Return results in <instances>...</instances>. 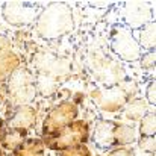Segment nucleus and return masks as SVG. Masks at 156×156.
<instances>
[{
	"mask_svg": "<svg viewBox=\"0 0 156 156\" xmlns=\"http://www.w3.org/2000/svg\"><path fill=\"white\" fill-rule=\"evenodd\" d=\"M35 29L44 40H58L73 29V14L65 3H50L38 15Z\"/></svg>",
	"mask_w": 156,
	"mask_h": 156,
	"instance_id": "1",
	"label": "nucleus"
},
{
	"mask_svg": "<svg viewBox=\"0 0 156 156\" xmlns=\"http://www.w3.org/2000/svg\"><path fill=\"white\" fill-rule=\"evenodd\" d=\"M90 133H91V127H90L88 121H85V120H74L73 123H70L68 126L61 129L55 136L43 140V143L50 150L62 152V150H67V149L85 144L90 140Z\"/></svg>",
	"mask_w": 156,
	"mask_h": 156,
	"instance_id": "2",
	"label": "nucleus"
},
{
	"mask_svg": "<svg viewBox=\"0 0 156 156\" xmlns=\"http://www.w3.org/2000/svg\"><path fill=\"white\" fill-rule=\"evenodd\" d=\"M6 93L11 106L17 108L21 105H29L37 93V85L32 73L27 68H17L8 79Z\"/></svg>",
	"mask_w": 156,
	"mask_h": 156,
	"instance_id": "3",
	"label": "nucleus"
},
{
	"mask_svg": "<svg viewBox=\"0 0 156 156\" xmlns=\"http://www.w3.org/2000/svg\"><path fill=\"white\" fill-rule=\"evenodd\" d=\"M77 115H79V108L71 100H64L53 106L43 121V138L47 140L55 136L61 129L77 120Z\"/></svg>",
	"mask_w": 156,
	"mask_h": 156,
	"instance_id": "4",
	"label": "nucleus"
},
{
	"mask_svg": "<svg viewBox=\"0 0 156 156\" xmlns=\"http://www.w3.org/2000/svg\"><path fill=\"white\" fill-rule=\"evenodd\" d=\"M111 50L126 62H135L141 58V47L135 40L133 32L123 24H117L111 30Z\"/></svg>",
	"mask_w": 156,
	"mask_h": 156,
	"instance_id": "5",
	"label": "nucleus"
},
{
	"mask_svg": "<svg viewBox=\"0 0 156 156\" xmlns=\"http://www.w3.org/2000/svg\"><path fill=\"white\" fill-rule=\"evenodd\" d=\"M132 96V91L123 87H114V88H96L91 93V99L96 106L108 115H115L129 102Z\"/></svg>",
	"mask_w": 156,
	"mask_h": 156,
	"instance_id": "6",
	"label": "nucleus"
},
{
	"mask_svg": "<svg viewBox=\"0 0 156 156\" xmlns=\"http://www.w3.org/2000/svg\"><path fill=\"white\" fill-rule=\"evenodd\" d=\"M3 17L12 26L29 24L37 18V8L27 3L20 2H8L3 5Z\"/></svg>",
	"mask_w": 156,
	"mask_h": 156,
	"instance_id": "7",
	"label": "nucleus"
},
{
	"mask_svg": "<svg viewBox=\"0 0 156 156\" xmlns=\"http://www.w3.org/2000/svg\"><path fill=\"white\" fill-rule=\"evenodd\" d=\"M114 124L111 120H99L93 130V143L100 150H111L115 147L114 141Z\"/></svg>",
	"mask_w": 156,
	"mask_h": 156,
	"instance_id": "8",
	"label": "nucleus"
},
{
	"mask_svg": "<svg viewBox=\"0 0 156 156\" xmlns=\"http://www.w3.org/2000/svg\"><path fill=\"white\" fill-rule=\"evenodd\" d=\"M126 23L129 29H138L147 23H150V8L141 2H130L126 5Z\"/></svg>",
	"mask_w": 156,
	"mask_h": 156,
	"instance_id": "9",
	"label": "nucleus"
},
{
	"mask_svg": "<svg viewBox=\"0 0 156 156\" xmlns=\"http://www.w3.org/2000/svg\"><path fill=\"white\" fill-rule=\"evenodd\" d=\"M37 120V111L30 105H21L14 108L12 115L8 118V127H20V129H29L35 124Z\"/></svg>",
	"mask_w": 156,
	"mask_h": 156,
	"instance_id": "10",
	"label": "nucleus"
},
{
	"mask_svg": "<svg viewBox=\"0 0 156 156\" xmlns=\"http://www.w3.org/2000/svg\"><path fill=\"white\" fill-rule=\"evenodd\" d=\"M27 140V130L26 129H20V127H6L0 147L5 149L6 152H12L14 149H17L18 146H21L24 141Z\"/></svg>",
	"mask_w": 156,
	"mask_h": 156,
	"instance_id": "11",
	"label": "nucleus"
},
{
	"mask_svg": "<svg viewBox=\"0 0 156 156\" xmlns=\"http://www.w3.org/2000/svg\"><path fill=\"white\" fill-rule=\"evenodd\" d=\"M46 144L43 140L38 138H27L21 146L9 152L8 156H44L46 153Z\"/></svg>",
	"mask_w": 156,
	"mask_h": 156,
	"instance_id": "12",
	"label": "nucleus"
},
{
	"mask_svg": "<svg viewBox=\"0 0 156 156\" xmlns=\"http://www.w3.org/2000/svg\"><path fill=\"white\" fill-rule=\"evenodd\" d=\"M136 140L135 127L130 124H124L121 121H115L114 124V141L115 147H127Z\"/></svg>",
	"mask_w": 156,
	"mask_h": 156,
	"instance_id": "13",
	"label": "nucleus"
},
{
	"mask_svg": "<svg viewBox=\"0 0 156 156\" xmlns=\"http://www.w3.org/2000/svg\"><path fill=\"white\" fill-rule=\"evenodd\" d=\"M20 56L14 52H9L0 56V83L8 82V79L12 76V73L20 68Z\"/></svg>",
	"mask_w": 156,
	"mask_h": 156,
	"instance_id": "14",
	"label": "nucleus"
},
{
	"mask_svg": "<svg viewBox=\"0 0 156 156\" xmlns=\"http://www.w3.org/2000/svg\"><path fill=\"white\" fill-rule=\"evenodd\" d=\"M135 40L138 41L141 49H144L146 52H153L155 50V21H150L144 24L141 29H138Z\"/></svg>",
	"mask_w": 156,
	"mask_h": 156,
	"instance_id": "15",
	"label": "nucleus"
},
{
	"mask_svg": "<svg viewBox=\"0 0 156 156\" xmlns=\"http://www.w3.org/2000/svg\"><path fill=\"white\" fill-rule=\"evenodd\" d=\"M146 114H147V103L143 99L129 100L123 108V115L130 121H140Z\"/></svg>",
	"mask_w": 156,
	"mask_h": 156,
	"instance_id": "16",
	"label": "nucleus"
},
{
	"mask_svg": "<svg viewBox=\"0 0 156 156\" xmlns=\"http://www.w3.org/2000/svg\"><path fill=\"white\" fill-rule=\"evenodd\" d=\"M155 123H156L155 111H153V112H147V114L140 120V136H141V138L155 136V132H156Z\"/></svg>",
	"mask_w": 156,
	"mask_h": 156,
	"instance_id": "17",
	"label": "nucleus"
},
{
	"mask_svg": "<svg viewBox=\"0 0 156 156\" xmlns=\"http://www.w3.org/2000/svg\"><path fill=\"white\" fill-rule=\"evenodd\" d=\"M58 156H93V153L85 144H80V146H76V147L59 152Z\"/></svg>",
	"mask_w": 156,
	"mask_h": 156,
	"instance_id": "18",
	"label": "nucleus"
},
{
	"mask_svg": "<svg viewBox=\"0 0 156 156\" xmlns=\"http://www.w3.org/2000/svg\"><path fill=\"white\" fill-rule=\"evenodd\" d=\"M140 149H143L144 152H149L150 155L155 153V136L141 138L140 140Z\"/></svg>",
	"mask_w": 156,
	"mask_h": 156,
	"instance_id": "19",
	"label": "nucleus"
},
{
	"mask_svg": "<svg viewBox=\"0 0 156 156\" xmlns=\"http://www.w3.org/2000/svg\"><path fill=\"white\" fill-rule=\"evenodd\" d=\"M140 61H141V67L153 68L155 67V50L153 52H146L144 55H141Z\"/></svg>",
	"mask_w": 156,
	"mask_h": 156,
	"instance_id": "20",
	"label": "nucleus"
},
{
	"mask_svg": "<svg viewBox=\"0 0 156 156\" xmlns=\"http://www.w3.org/2000/svg\"><path fill=\"white\" fill-rule=\"evenodd\" d=\"M106 156H136V155L129 147H114V149L109 150V153Z\"/></svg>",
	"mask_w": 156,
	"mask_h": 156,
	"instance_id": "21",
	"label": "nucleus"
},
{
	"mask_svg": "<svg viewBox=\"0 0 156 156\" xmlns=\"http://www.w3.org/2000/svg\"><path fill=\"white\" fill-rule=\"evenodd\" d=\"M155 88H156V82H155V79H153L152 82H149V85H147V88H146V102L153 105V106H155V102H156Z\"/></svg>",
	"mask_w": 156,
	"mask_h": 156,
	"instance_id": "22",
	"label": "nucleus"
},
{
	"mask_svg": "<svg viewBox=\"0 0 156 156\" xmlns=\"http://www.w3.org/2000/svg\"><path fill=\"white\" fill-rule=\"evenodd\" d=\"M11 52V41L6 37H0V56Z\"/></svg>",
	"mask_w": 156,
	"mask_h": 156,
	"instance_id": "23",
	"label": "nucleus"
},
{
	"mask_svg": "<svg viewBox=\"0 0 156 156\" xmlns=\"http://www.w3.org/2000/svg\"><path fill=\"white\" fill-rule=\"evenodd\" d=\"M5 130H6V124H5V121L0 118V143H2V138H3V133H5Z\"/></svg>",
	"mask_w": 156,
	"mask_h": 156,
	"instance_id": "24",
	"label": "nucleus"
},
{
	"mask_svg": "<svg viewBox=\"0 0 156 156\" xmlns=\"http://www.w3.org/2000/svg\"><path fill=\"white\" fill-rule=\"evenodd\" d=\"M0 105H2V96H0Z\"/></svg>",
	"mask_w": 156,
	"mask_h": 156,
	"instance_id": "25",
	"label": "nucleus"
},
{
	"mask_svg": "<svg viewBox=\"0 0 156 156\" xmlns=\"http://www.w3.org/2000/svg\"><path fill=\"white\" fill-rule=\"evenodd\" d=\"M0 156H3V155H2V149H0Z\"/></svg>",
	"mask_w": 156,
	"mask_h": 156,
	"instance_id": "26",
	"label": "nucleus"
},
{
	"mask_svg": "<svg viewBox=\"0 0 156 156\" xmlns=\"http://www.w3.org/2000/svg\"><path fill=\"white\" fill-rule=\"evenodd\" d=\"M150 156H155V153H152V155H150Z\"/></svg>",
	"mask_w": 156,
	"mask_h": 156,
	"instance_id": "27",
	"label": "nucleus"
}]
</instances>
